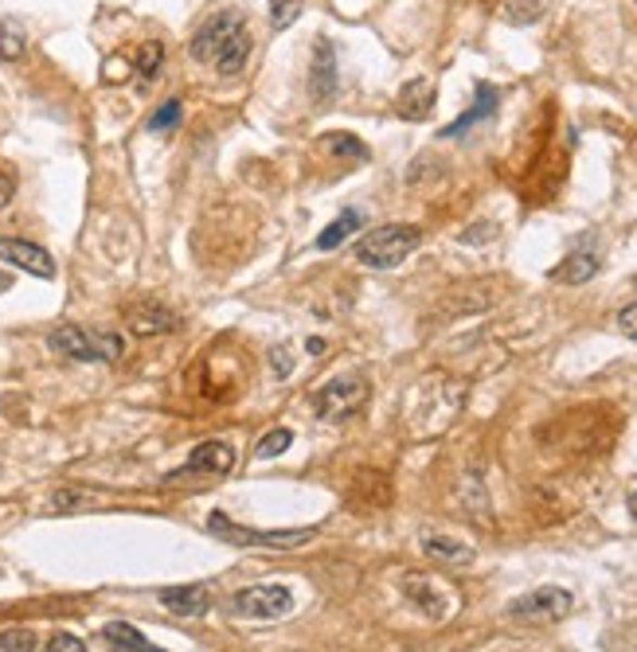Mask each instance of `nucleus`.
Segmentation results:
<instances>
[{
	"label": "nucleus",
	"mask_w": 637,
	"mask_h": 652,
	"mask_svg": "<svg viewBox=\"0 0 637 652\" xmlns=\"http://www.w3.org/2000/svg\"><path fill=\"white\" fill-rule=\"evenodd\" d=\"M251 48H255V39L246 31L243 12H216V16H207L196 28V36L188 43V55L196 59V63L216 67L224 78H235L243 75Z\"/></svg>",
	"instance_id": "1"
},
{
	"label": "nucleus",
	"mask_w": 637,
	"mask_h": 652,
	"mask_svg": "<svg viewBox=\"0 0 637 652\" xmlns=\"http://www.w3.org/2000/svg\"><path fill=\"white\" fill-rule=\"evenodd\" d=\"M422 243V231L415 223H387L368 231L356 243V258L372 270H395L399 263H407Z\"/></svg>",
	"instance_id": "2"
},
{
	"label": "nucleus",
	"mask_w": 637,
	"mask_h": 652,
	"mask_svg": "<svg viewBox=\"0 0 637 652\" xmlns=\"http://www.w3.org/2000/svg\"><path fill=\"white\" fill-rule=\"evenodd\" d=\"M207 532L219 536L224 544L235 547H258V551H294V547L309 544L317 536V527H285V532H255V527L231 524V516L212 512L207 516Z\"/></svg>",
	"instance_id": "3"
},
{
	"label": "nucleus",
	"mask_w": 637,
	"mask_h": 652,
	"mask_svg": "<svg viewBox=\"0 0 637 652\" xmlns=\"http://www.w3.org/2000/svg\"><path fill=\"white\" fill-rule=\"evenodd\" d=\"M51 351L63 356V360H79V363H110L122 356V336L114 332H94V329H79V324H63L48 336Z\"/></svg>",
	"instance_id": "4"
},
{
	"label": "nucleus",
	"mask_w": 637,
	"mask_h": 652,
	"mask_svg": "<svg viewBox=\"0 0 637 652\" xmlns=\"http://www.w3.org/2000/svg\"><path fill=\"white\" fill-rule=\"evenodd\" d=\"M364 402H368V383L344 375V380L324 383V387L317 391L314 410H317V419L321 422H348V419L360 414Z\"/></svg>",
	"instance_id": "5"
},
{
	"label": "nucleus",
	"mask_w": 637,
	"mask_h": 652,
	"mask_svg": "<svg viewBox=\"0 0 637 652\" xmlns=\"http://www.w3.org/2000/svg\"><path fill=\"white\" fill-rule=\"evenodd\" d=\"M571 605H575V598H571L563 586H536L532 595L517 598V602L509 605V614L517 617V622L544 625V622H559V617H568Z\"/></svg>",
	"instance_id": "6"
},
{
	"label": "nucleus",
	"mask_w": 637,
	"mask_h": 652,
	"mask_svg": "<svg viewBox=\"0 0 637 652\" xmlns=\"http://www.w3.org/2000/svg\"><path fill=\"white\" fill-rule=\"evenodd\" d=\"M399 590H403V598H407L419 614L431 617V622H446V617H450L454 595L438 583V578L419 575V571H407V575L399 578Z\"/></svg>",
	"instance_id": "7"
},
{
	"label": "nucleus",
	"mask_w": 637,
	"mask_h": 652,
	"mask_svg": "<svg viewBox=\"0 0 637 652\" xmlns=\"http://www.w3.org/2000/svg\"><path fill=\"white\" fill-rule=\"evenodd\" d=\"M235 614L239 617H255V622H275L294 610V595L285 586H246L235 595Z\"/></svg>",
	"instance_id": "8"
},
{
	"label": "nucleus",
	"mask_w": 637,
	"mask_h": 652,
	"mask_svg": "<svg viewBox=\"0 0 637 652\" xmlns=\"http://www.w3.org/2000/svg\"><path fill=\"white\" fill-rule=\"evenodd\" d=\"M309 98H314L317 110L333 106V98H336V55H333V43L324 36H317L314 59H309Z\"/></svg>",
	"instance_id": "9"
},
{
	"label": "nucleus",
	"mask_w": 637,
	"mask_h": 652,
	"mask_svg": "<svg viewBox=\"0 0 637 652\" xmlns=\"http://www.w3.org/2000/svg\"><path fill=\"white\" fill-rule=\"evenodd\" d=\"M0 263L16 266L31 278H55V258L28 239H0Z\"/></svg>",
	"instance_id": "10"
},
{
	"label": "nucleus",
	"mask_w": 637,
	"mask_h": 652,
	"mask_svg": "<svg viewBox=\"0 0 637 652\" xmlns=\"http://www.w3.org/2000/svg\"><path fill=\"white\" fill-rule=\"evenodd\" d=\"M177 324L180 317L161 302L126 305V329L138 332V336H165V332H177Z\"/></svg>",
	"instance_id": "11"
},
{
	"label": "nucleus",
	"mask_w": 637,
	"mask_h": 652,
	"mask_svg": "<svg viewBox=\"0 0 637 652\" xmlns=\"http://www.w3.org/2000/svg\"><path fill=\"white\" fill-rule=\"evenodd\" d=\"M231 465H235V453H231L227 442H204V446L192 449L180 477H204V473L207 477H224V473H231Z\"/></svg>",
	"instance_id": "12"
},
{
	"label": "nucleus",
	"mask_w": 637,
	"mask_h": 652,
	"mask_svg": "<svg viewBox=\"0 0 637 652\" xmlns=\"http://www.w3.org/2000/svg\"><path fill=\"white\" fill-rule=\"evenodd\" d=\"M161 605H165L168 614L177 617H204L212 610V590L204 583H192V586H165L161 590Z\"/></svg>",
	"instance_id": "13"
},
{
	"label": "nucleus",
	"mask_w": 637,
	"mask_h": 652,
	"mask_svg": "<svg viewBox=\"0 0 637 652\" xmlns=\"http://www.w3.org/2000/svg\"><path fill=\"white\" fill-rule=\"evenodd\" d=\"M434 98H438V87H434L431 78H411L399 90V114L411 117V122H422L434 110Z\"/></svg>",
	"instance_id": "14"
},
{
	"label": "nucleus",
	"mask_w": 637,
	"mask_h": 652,
	"mask_svg": "<svg viewBox=\"0 0 637 652\" xmlns=\"http://www.w3.org/2000/svg\"><path fill=\"white\" fill-rule=\"evenodd\" d=\"M422 551L431 559H438V563H450V566H470L473 563V547L461 544V539L454 536H438V532H426L422 536Z\"/></svg>",
	"instance_id": "15"
},
{
	"label": "nucleus",
	"mask_w": 637,
	"mask_h": 652,
	"mask_svg": "<svg viewBox=\"0 0 637 652\" xmlns=\"http://www.w3.org/2000/svg\"><path fill=\"white\" fill-rule=\"evenodd\" d=\"M102 641L110 644V652H161L157 644H149L141 629H133L129 622H110L102 629Z\"/></svg>",
	"instance_id": "16"
},
{
	"label": "nucleus",
	"mask_w": 637,
	"mask_h": 652,
	"mask_svg": "<svg viewBox=\"0 0 637 652\" xmlns=\"http://www.w3.org/2000/svg\"><path fill=\"white\" fill-rule=\"evenodd\" d=\"M595 273H598V254L595 251H575V254L563 258V266H559L551 278L563 282V285H583V282H590Z\"/></svg>",
	"instance_id": "17"
},
{
	"label": "nucleus",
	"mask_w": 637,
	"mask_h": 652,
	"mask_svg": "<svg viewBox=\"0 0 637 652\" xmlns=\"http://www.w3.org/2000/svg\"><path fill=\"white\" fill-rule=\"evenodd\" d=\"M493 110H497V90L485 87V82H481V87H477V102H473V106L466 110V114H461L458 122H454V126L442 129V137H458V133H466V129H470L473 122H481V117H489Z\"/></svg>",
	"instance_id": "18"
},
{
	"label": "nucleus",
	"mask_w": 637,
	"mask_h": 652,
	"mask_svg": "<svg viewBox=\"0 0 637 652\" xmlns=\"http://www.w3.org/2000/svg\"><path fill=\"white\" fill-rule=\"evenodd\" d=\"M353 231H360V212H353V207H348V212H344L336 223L324 227L321 239H317V246H321V251H336V246H341Z\"/></svg>",
	"instance_id": "19"
},
{
	"label": "nucleus",
	"mask_w": 637,
	"mask_h": 652,
	"mask_svg": "<svg viewBox=\"0 0 637 652\" xmlns=\"http://www.w3.org/2000/svg\"><path fill=\"white\" fill-rule=\"evenodd\" d=\"M28 51V36L16 20H0V59H21Z\"/></svg>",
	"instance_id": "20"
},
{
	"label": "nucleus",
	"mask_w": 637,
	"mask_h": 652,
	"mask_svg": "<svg viewBox=\"0 0 637 652\" xmlns=\"http://www.w3.org/2000/svg\"><path fill=\"white\" fill-rule=\"evenodd\" d=\"M302 16V0H270V28L282 31Z\"/></svg>",
	"instance_id": "21"
},
{
	"label": "nucleus",
	"mask_w": 637,
	"mask_h": 652,
	"mask_svg": "<svg viewBox=\"0 0 637 652\" xmlns=\"http://www.w3.org/2000/svg\"><path fill=\"white\" fill-rule=\"evenodd\" d=\"M0 652H36L31 629H0Z\"/></svg>",
	"instance_id": "22"
},
{
	"label": "nucleus",
	"mask_w": 637,
	"mask_h": 652,
	"mask_svg": "<svg viewBox=\"0 0 637 652\" xmlns=\"http://www.w3.org/2000/svg\"><path fill=\"white\" fill-rule=\"evenodd\" d=\"M294 446V434L290 430H270L263 442H258V458H278V453H285V449Z\"/></svg>",
	"instance_id": "23"
},
{
	"label": "nucleus",
	"mask_w": 637,
	"mask_h": 652,
	"mask_svg": "<svg viewBox=\"0 0 637 652\" xmlns=\"http://www.w3.org/2000/svg\"><path fill=\"white\" fill-rule=\"evenodd\" d=\"M539 16V0H505V20L509 24H532Z\"/></svg>",
	"instance_id": "24"
},
{
	"label": "nucleus",
	"mask_w": 637,
	"mask_h": 652,
	"mask_svg": "<svg viewBox=\"0 0 637 652\" xmlns=\"http://www.w3.org/2000/svg\"><path fill=\"white\" fill-rule=\"evenodd\" d=\"M180 110H184V106H180V98H168L165 106L149 117V129H153V133H161V129H173L180 122Z\"/></svg>",
	"instance_id": "25"
},
{
	"label": "nucleus",
	"mask_w": 637,
	"mask_h": 652,
	"mask_svg": "<svg viewBox=\"0 0 637 652\" xmlns=\"http://www.w3.org/2000/svg\"><path fill=\"white\" fill-rule=\"evenodd\" d=\"M161 59H165V48L161 43H145L138 55V75L141 78H153L161 71Z\"/></svg>",
	"instance_id": "26"
},
{
	"label": "nucleus",
	"mask_w": 637,
	"mask_h": 652,
	"mask_svg": "<svg viewBox=\"0 0 637 652\" xmlns=\"http://www.w3.org/2000/svg\"><path fill=\"white\" fill-rule=\"evenodd\" d=\"M324 141H329V149H333L336 156H368L364 141H356L353 133H329Z\"/></svg>",
	"instance_id": "27"
},
{
	"label": "nucleus",
	"mask_w": 637,
	"mask_h": 652,
	"mask_svg": "<svg viewBox=\"0 0 637 652\" xmlns=\"http://www.w3.org/2000/svg\"><path fill=\"white\" fill-rule=\"evenodd\" d=\"M43 652H87V644H82L75 634H51V641Z\"/></svg>",
	"instance_id": "28"
},
{
	"label": "nucleus",
	"mask_w": 637,
	"mask_h": 652,
	"mask_svg": "<svg viewBox=\"0 0 637 652\" xmlns=\"http://www.w3.org/2000/svg\"><path fill=\"white\" fill-rule=\"evenodd\" d=\"M617 329L626 332L629 341H637V302H634V305H626V309L617 312Z\"/></svg>",
	"instance_id": "29"
},
{
	"label": "nucleus",
	"mask_w": 637,
	"mask_h": 652,
	"mask_svg": "<svg viewBox=\"0 0 637 652\" xmlns=\"http://www.w3.org/2000/svg\"><path fill=\"white\" fill-rule=\"evenodd\" d=\"M275 371L282 375V380L290 375V371H294V363H290V351H285V348H275Z\"/></svg>",
	"instance_id": "30"
},
{
	"label": "nucleus",
	"mask_w": 637,
	"mask_h": 652,
	"mask_svg": "<svg viewBox=\"0 0 637 652\" xmlns=\"http://www.w3.org/2000/svg\"><path fill=\"white\" fill-rule=\"evenodd\" d=\"M9 195H12V180H4V176H0V207L9 204Z\"/></svg>",
	"instance_id": "31"
},
{
	"label": "nucleus",
	"mask_w": 637,
	"mask_h": 652,
	"mask_svg": "<svg viewBox=\"0 0 637 652\" xmlns=\"http://www.w3.org/2000/svg\"><path fill=\"white\" fill-rule=\"evenodd\" d=\"M626 504H629V516H637V488H634V493H629Z\"/></svg>",
	"instance_id": "32"
},
{
	"label": "nucleus",
	"mask_w": 637,
	"mask_h": 652,
	"mask_svg": "<svg viewBox=\"0 0 637 652\" xmlns=\"http://www.w3.org/2000/svg\"><path fill=\"white\" fill-rule=\"evenodd\" d=\"M4 512H9V508H4V504H0V516H4Z\"/></svg>",
	"instance_id": "33"
},
{
	"label": "nucleus",
	"mask_w": 637,
	"mask_h": 652,
	"mask_svg": "<svg viewBox=\"0 0 637 652\" xmlns=\"http://www.w3.org/2000/svg\"><path fill=\"white\" fill-rule=\"evenodd\" d=\"M634 4H637V0H634Z\"/></svg>",
	"instance_id": "34"
}]
</instances>
